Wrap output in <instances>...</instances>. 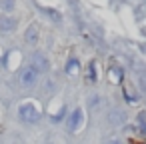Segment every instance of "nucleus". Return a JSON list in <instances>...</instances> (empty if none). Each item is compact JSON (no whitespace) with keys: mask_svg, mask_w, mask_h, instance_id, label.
<instances>
[{"mask_svg":"<svg viewBox=\"0 0 146 144\" xmlns=\"http://www.w3.org/2000/svg\"><path fill=\"white\" fill-rule=\"evenodd\" d=\"M20 118L26 120V122H34L38 118V112L32 104H24V106H20Z\"/></svg>","mask_w":146,"mask_h":144,"instance_id":"f257e3e1","label":"nucleus"},{"mask_svg":"<svg viewBox=\"0 0 146 144\" xmlns=\"http://www.w3.org/2000/svg\"><path fill=\"white\" fill-rule=\"evenodd\" d=\"M14 26H16L14 18H10V16H2V18H0V32H10Z\"/></svg>","mask_w":146,"mask_h":144,"instance_id":"f03ea898","label":"nucleus"},{"mask_svg":"<svg viewBox=\"0 0 146 144\" xmlns=\"http://www.w3.org/2000/svg\"><path fill=\"white\" fill-rule=\"evenodd\" d=\"M34 80H36V74H34V70H26V72L22 74V84H24V86H30V84H34Z\"/></svg>","mask_w":146,"mask_h":144,"instance_id":"7ed1b4c3","label":"nucleus"},{"mask_svg":"<svg viewBox=\"0 0 146 144\" xmlns=\"http://www.w3.org/2000/svg\"><path fill=\"white\" fill-rule=\"evenodd\" d=\"M80 122V112H74L72 120H70V128H76V124Z\"/></svg>","mask_w":146,"mask_h":144,"instance_id":"20e7f679","label":"nucleus"}]
</instances>
